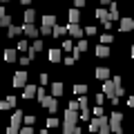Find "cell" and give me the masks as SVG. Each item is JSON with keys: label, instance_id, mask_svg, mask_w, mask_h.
<instances>
[{"label": "cell", "instance_id": "16", "mask_svg": "<svg viewBox=\"0 0 134 134\" xmlns=\"http://www.w3.org/2000/svg\"><path fill=\"white\" fill-rule=\"evenodd\" d=\"M94 76L98 78V81H105V78H110V69H107V67H98L94 72Z\"/></svg>", "mask_w": 134, "mask_h": 134}, {"label": "cell", "instance_id": "23", "mask_svg": "<svg viewBox=\"0 0 134 134\" xmlns=\"http://www.w3.org/2000/svg\"><path fill=\"white\" fill-rule=\"evenodd\" d=\"M78 107H81V110L90 107V103H87V96H85V94H78Z\"/></svg>", "mask_w": 134, "mask_h": 134}, {"label": "cell", "instance_id": "45", "mask_svg": "<svg viewBox=\"0 0 134 134\" xmlns=\"http://www.w3.org/2000/svg\"><path fill=\"white\" fill-rule=\"evenodd\" d=\"M125 105H127V107H132V110H134V96H130V98H127V103H125Z\"/></svg>", "mask_w": 134, "mask_h": 134}, {"label": "cell", "instance_id": "28", "mask_svg": "<svg viewBox=\"0 0 134 134\" xmlns=\"http://www.w3.org/2000/svg\"><path fill=\"white\" fill-rule=\"evenodd\" d=\"M85 92H87V85H83V83L74 85V94H85Z\"/></svg>", "mask_w": 134, "mask_h": 134}, {"label": "cell", "instance_id": "31", "mask_svg": "<svg viewBox=\"0 0 134 134\" xmlns=\"http://www.w3.org/2000/svg\"><path fill=\"white\" fill-rule=\"evenodd\" d=\"M100 43H103V45H110L112 43V34H103V36H100Z\"/></svg>", "mask_w": 134, "mask_h": 134}, {"label": "cell", "instance_id": "24", "mask_svg": "<svg viewBox=\"0 0 134 134\" xmlns=\"http://www.w3.org/2000/svg\"><path fill=\"white\" fill-rule=\"evenodd\" d=\"M34 20H36V11L27 9V11H25V23H34Z\"/></svg>", "mask_w": 134, "mask_h": 134}, {"label": "cell", "instance_id": "25", "mask_svg": "<svg viewBox=\"0 0 134 134\" xmlns=\"http://www.w3.org/2000/svg\"><path fill=\"white\" fill-rule=\"evenodd\" d=\"M9 25H11V16H9V14H5L2 18H0V27H2V29H7Z\"/></svg>", "mask_w": 134, "mask_h": 134}, {"label": "cell", "instance_id": "48", "mask_svg": "<svg viewBox=\"0 0 134 134\" xmlns=\"http://www.w3.org/2000/svg\"><path fill=\"white\" fill-rule=\"evenodd\" d=\"M5 14H7V11H5V7H0V18H2Z\"/></svg>", "mask_w": 134, "mask_h": 134}, {"label": "cell", "instance_id": "29", "mask_svg": "<svg viewBox=\"0 0 134 134\" xmlns=\"http://www.w3.org/2000/svg\"><path fill=\"white\" fill-rule=\"evenodd\" d=\"M87 47H90V45H87V40H81V38H78V43H76V49H78V52H85Z\"/></svg>", "mask_w": 134, "mask_h": 134}, {"label": "cell", "instance_id": "35", "mask_svg": "<svg viewBox=\"0 0 134 134\" xmlns=\"http://www.w3.org/2000/svg\"><path fill=\"white\" fill-rule=\"evenodd\" d=\"M31 49H34V52H40V49H43V43H40V40H34Z\"/></svg>", "mask_w": 134, "mask_h": 134}, {"label": "cell", "instance_id": "17", "mask_svg": "<svg viewBox=\"0 0 134 134\" xmlns=\"http://www.w3.org/2000/svg\"><path fill=\"white\" fill-rule=\"evenodd\" d=\"M49 60L52 63H60L63 60V52L60 49H49Z\"/></svg>", "mask_w": 134, "mask_h": 134}, {"label": "cell", "instance_id": "4", "mask_svg": "<svg viewBox=\"0 0 134 134\" xmlns=\"http://www.w3.org/2000/svg\"><path fill=\"white\" fill-rule=\"evenodd\" d=\"M116 87L119 85H116L114 81H107L105 78V83H103V94H105L107 98H110V96H116Z\"/></svg>", "mask_w": 134, "mask_h": 134}, {"label": "cell", "instance_id": "11", "mask_svg": "<svg viewBox=\"0 0 134 134\" xmlns=\"http://www.w3.org/2000/svg\"><path fill=\"white\" fill-rule=\"evenodd\" d=\"M119 7H116V2H110V11H107V20H119Z\"/></svg>", "mask_w": 134, "mask_h": 134}, {"label": "cell", "instance_id": "50", "mask_svg": "<svg viewBox=\"0 0 134 134\" xmlns=\"http://www.w3.org/2000/svg\"><path fill=\"white\" fill-rule=\"evenodd\" d=\"M20 2H23V5H29V2H31V0H20Z\"/></svg>", "mask_w": 134, "mask_h": 134}, {"label": "cell", "instance_id": "3", "mask_svg": "<svg viewBox=\"0 0 134 134\" xmlns=\"http://www.w3.org/2000/svg\"><path fill=\"white\" fill-rule=\"evenodd\" d=\"M40 105L47 107V110L54 114V112H58V98H56V96H47V94H45V98L40 100Z\"/></svg>", "mask_w": 134, "mask_h": 134}, {"label": "cell", "instance_id": "46", "mask_svg": "<svg viewBox=\"0 0 134 134\" xmlns=\"http://www.w3.org/2000/svg\"><path fill=\"white\" fill-rule=\"evenodd\" d=\"M103 100H105V94H98V96H96V103H98V105L103 103Z\"/></svg>", "mask_w": 134, "mask_h": 134}, {"label": "cell", "instance_id": "39", "mask_svg": "<svg viewBox=\"0 0 134 134\" xmlns=\"http://www.w3.org/2000/svg\"><path fill=\"white\" fill-rule=\"evenodd\" d=\"M47 83H49V76L47 74H40V85H47Z\"/></svg>", "mask_w": 134, "mask_h": 134}, {"label": "cell", "instance_id": "49", "mask_svg": "<svg viewBox=\"0 0 134 134\" xmlns=\"http://www.w3.org/2000/svg\"><path fill=\"white\" fill-rule=\"evenodd\" d=\"M112 0H100V5H110Z\"/></svg>", "mask_w": 134, "mask_h": 134}, {"label": "cell", "instance_id": "5", "mask_svg": "<svg viewBox=\"0 0 134 134\" xmlns=\"http://www.w3.org/2000/svg\"><path fill=\"white\" fill-rule=\"evenodd\" d=\"M23 34H25V36H29V38H38L40 29L34 27V23H25V25H23Z\"/></svg>", "mask_w": 134, "mask_h": 134}, {"label": "cell", "instance_id": "1", "mask_svg": "<svg viewBox=\"0 0 134 134\" xmlns=\"http://www.w3.org/2000/svg\"><path fill=\"white\" fill-rule=\"evenodd\" d=\"M20 123H23V112L16 110L14 116H11V123H9V127H7V132H9V134H16V132L20 130Z\"/></svg>", "mask_w": 134, "mask_h": 134}, {"label": "cell", "instance_id": "2", "mask_svg": "<svg viewBox=\"0 0 134 134\" xmlns=\"http://www.w3.org/2000/svg\"><path fill=\"white\" fill-rule=\"evenodd\" d=\"M107 121H110V130H112V132L119 134L121 130H123V127H121V121H123V114H121V112H114V114H112Z\"/></svg>", "mask_w": 134, "mask_h": 134}, {"label": "cell", "instance_id": "18", "mask_svg": "<svg viewBox=\"0 0 134 134\" xmlns=\"http://www.w3.org/2000/svg\"><path fill=\"white\" fill-rule=\"evenodd\" d=\"M67 18H69V23H78V20H81V11H78V7H74V9H69V14H67Z\"/></svg>", "mask_w": 134, "mask_h": 134}, {"label": "cell", "instance_id": "36", "mask_svg": "<svg viewBox=\"0 0 134 134\" xmlns=\"http://www.w3.org/2000/svg\"><path fill=\"white\" fill-rule=\"evenodd\" d=\"M63 49H67V52H72V49H74V43H72V40H65V43H63Z\"/></svg>", "mask_w": 134, "mask_h": 134}, {"label": "cell", "instance_id": "6", "mask_svg": "<svg viewBox=\"0 0 134 134\" xmlns=\"http://www.w3.org/2000/svg\"><path fill=\"white\" fill-rule=\"evenodd\" d=\"M67 34H72L76 40L83 38V29H81V25H78V23H69V25H67Z\"/></svg>", "mask_w": 134, "mask_h": 134}, {"label": "cell", "instance_id": "38", "mask_svg": "<svg viewBox=\"0 0 134 134\" xmlns=\"http://www.w3.org/2000/svg\"><path fill=\"white\" fill-rule=\"evenodd\" d=\"M94 116H103V105H96L94 107Z\"/></svg>", "mask_w": 134, "mask_h": 134}, {"label": "cell", "instance_id": "22", "mask_svg": "<svg viewBox=\"0 0 134 134\" xmlns=\"http://www.w3.org/2000/svg\"><path fill=\"white\" fill-rule=\"evenodd\" d=\"M5 60L7 63H14L16 60V49H5Z\"/></svg>", "mask_w": 134, "mask_h": 134}, {"label": "cell", "instance_id": "41", "mask_svg": "<svg viewBox=\"0 0 134 134\" xmlns=\"http://www.w3.org/2000/svg\"><path fill=\"white\" fill-rule=\"evenodd\" d=\"M74 7H78V9H81V7H85V0H74Z\"/></svg>", "mask_w": 134, "mask_h": 134}, {"label": "cell", "instance_id": "20", "mask_svg": "<svg viewBox=\"0 0 134 134\" xmlns=\"http://www.w3.org/2000/svg\"><path fill=\"white\" fill-rule=\"evenodd\" d=\"M96 56H100V58L110 56V47H107V45H103V43H100L98 47H96Z\"/></svg>", "mask_w": 134, "mask_h": 134}, {"label": "cell", "instance_id": "44", "mask_svg": "<svg viewBox=\"0 0 134 134\" xmlns=\"http://www.w3.org/2000/svg\"><path fill=\"white\" fill-rule=\"evenodd\" d=\"M23 134H31V125H27V123H25V127H23Z\"/></svg>", "mask_w": 134, "mask_h": 134}, {"label": "cell", "instance_id": "26", "mask_svg": "<svg viewBox=\"0 0 134 134\" xmlns=\"http://www.w3.org/2000/svg\"><path fill=\"white\" fill-rule=\"evenodd\" d=\"M94 16H96L98 20H107V11L103 9V7H100V9H96V11H94Z\"/></svg>", "mask_w": 134, "mask_h": 134}, {"label": "cell", "instance_id": "43", "mask_svg": "<svg viewBox=\"0 0 134 134\" xmlns=\"http://www.w3.org/2000/svg\"><path fill=\"white\" fill-rule=\"evenodd\" d=\"M74 63H76V60H74V56H67L65 58V65H74Z\"/></svg>", "mask_w": 134, "mask_h": 134}, {"label": "cell", "instance_id": "7", "mask_svg": "<svg viewBox=\"0 0 134 134\" xmlns=\"http://www.w3.org/2000/svg\"><path fill=\"white\" fill-rule=\"evenodd\" d=\"M63 132H65V134H81V127H78V123H69V121H65V123H63Z\"/></svg>", "mask_w": 134, "mask_h": 134}, {"label": "cell", "instance_id": "9", "mask_svg": "<svg viewBox=\"0 0 134 134\" xmlns=\"http://www.w3.org/2000/svg\"><path fill=\"white\" fill-rule=\"evenodd\" d=\"M14 107H16V96H7V98H2L0 110H14Z\"/></svg>", "mask_w": 134, "mask_h": 134}, {"label": "cell", "instance_id": "47", "mask_svg": "<svg viewBox=\"0 0 134 134\" xmlns=\"http://www.w3.org/2000/svg\"><path fill=\"white\" fill-rule=\"evenodd\" d=\"M103 27H105V29H112V20H103Z\"/></svg>", "mask_w": 134, "mask_h": 134}, {"label": "cell", "instance_id": "30", "mask_svg": "<svg viewBox=\"0 0 134 134\" xmlns=\"http://www.w3.org/2000/svg\"><path fill=\"white\" fill-rule=\"evenodd\" d=\"M16 49H18V52H27V49H29V43H27V40H20Z\"/></svg>", "mask_w": 134, "mask_h": 134}, {"label": "cell", "instance_id": "42", "mask_svg": "<svg viewBox=\"0 0 134 134\" xmlns=\"http://www.w3.org/2000/svg\"><path fill=\"white\" fill-rule=\"evenodd\" d=\"M69 110H81V107H78V100H72V103H69Z\"/></svg>", "mask_w": 134, "mask_h": 134}, {"label": "cell", "instance_id": "40", "mask_svg": "<svg viewBox=\"0 0 134 134\" xmlns=\"http://www.w3.org/2000/svg\"><path fill=\"white\" fill-rule=\"evenodd\" d=\"M29 63H31V58H29V56H23V58H20V65H29Z\"/></svg>", "mask_w": 134, "mask_h": 134}, {"label": "cell", "instance_id": "21", "mask_svg": "<svg viewBox=\"0 0 134 134\" xmlns=\"http://www.w3.org/2000/svg\"><path fill=\"white\" fill-rule=\"evenodd\" d=\"M60 94H63V83H54V85H52V96L58 98Z\"/></svg>", "mask_w": 134, "mask_h": 134}, {"label": "cell", "instance_id": "12", "mask_svg": "<svg viewBox=\"0 0 134 134\" xmlns=\"http://www.w3.org/2000/svg\"><path fill=\"white\" fill-rule=\"evenodd\" d=\"M65 121H69V123H78V121H81V119H78V112L67 107V110H65Z\"/></svg>", "mask_w": 134, "mask_h": 134}, {"label": "cell", "instance_id": "13", "mask_svg": "<svg viewBox=\"0 0 134 134\" xmlns=\"http://www.w3.org/2000/svg\"><path fill=\"white\" fill-rule=\"evenodd\" d=\"M134 29V18H121V31H132Z\"/></svg>", "mask_w": 134, "mask_h": 134}, {"label": "cell", "instance_id": "27", "mask_svg": "<svg viewBox=\"0 0 134 134\" xmlns=\"http://www.w3.org/2000/svg\"><path fill=\"white\" fill-rule=\"evenodd\" d=\"M78 119L81 121H90L92 114H90V107H85V110H81V114H78Z\"/></svg>", "mask_w": 134, "mask_h": 134}, {"label": "cell", "instance_id": "33", "mask_svg": "<svg viewBox=\"0 0 134 134\" xmlns=\"http://www.w3.org/2000/svg\"><path fill=\"white\" fill-rule=\"evenodd\" d=\"M36 98H38V103H40V100L45 98V90H43V85H40V90L36 87Z\"/></svg>", "mask_w": 134, "mask_h": 134}, {"label": "cell", "instance_id": "19", "mask_svg": "<svg viewBox=\"0 0 134 134\" xmlns=\"http://www.w3.org/2000/svg\"><path fill=\"white\" fill-rule=\"evenodd\" d=\"M65 34H67V27H60V25H54L52 27V36H56V38L65 36Z\"/></svg>", "mask_w": 134, "mask_h": 134}, {"label": "cell", "instance_id": "14", "mask_svg": "<svg viewBox=\"0 0 134 134\" xmlns=\"http://www.w3.org/2000/svg\"><path fill=\"white\" fill-rule=\"evenodd\" d=\"M34 96H36V85H27V83H25V92H23V98H34Z\"/></svg>", "mask_w": 134, "mask_h": 134}, {"label": "cell", "instance_id": "37", "mask_svg": "<svg viewBox=\"0 0 134 134\" xmlns=\"http://www.w3.org/2000/svg\"><path fill=\"white\" fill-rule=\"evenodd\" d=\"M56 125H58V119H54V116L47 119V127H56Z\"/></svg>", "mask_w": 134, "mask_h": 134}, {"label": "cell", "instance_id": "8", "mask_svg": "<svg viewBox=\"0 0 134 134\" xmlns=\"http://www.w3.org/2000/svg\"><path fill=\"white\" fill-rule=\"evenodd\" d=\"M25 83H27V72H23V69L16 72L14 74V87H23Z\"/></svg>", "mask_w": 134, "mask_h": 134}, {"label": "cell", "instance_id": "34", "mask_svg": "<svg viewBox=\"0 0 134 134\" xmlns=\"http://www.w3.org/2000/svg\"><path fill=\"white\" fill-rule=\"evenodd\" d=\"M23 123H27V125H34V123H36V116H31V114H29V116H25V119H23Z\"/></svg>", "mask_w": 134, "mask_h": 134}, {"label": "cell", "instance_id": "32", "mask_svg": "<svg viewBox=\"0 0 134 134\" xmlns=\"http://www.w3.org/2000/svg\"><path fill=\"white\" fill-rule=\"evenodd\" d=\"M96 31H98V29H96L94 25H92V27H85V29H83V34H87V36H94Z\"/></svg>", "mask_w": 134, "mask_h": 134}, {"label": "cell", "instance_id": "10", "mask_svg": "<svg viewBox=\"0 0 134 134\" xmlns=\"http://www.w3.org/2000/svg\"><path fill=\"white\" fill-rule=\"evenodd\" d=\"M7 36H11V38H18V36H23V27H16L14 23L7 27Z\"/></svg>", "mask_w": 134, "mask_h": 134}, {"label": "cell", "instance_id": "51", "mask_svg": "<svg viewBox=\"0 0 134 134\" xmlns=\"http://www.w3.org/2000/svg\"><path fill=\"white\" fill-rule=\"evenodd\" d=\"M130 56H132V58H134V47H132V54H130Z\"/></svg>", "mask_w": 134, "mask_h": 134}, {"label": "cell", "instance_id": "15", "mask_svg": "<svg viewBox=\"0 0 134 134\" xmlns=\"http://www.w3.org/2000/svg\"><path fill=\"white\" fill-rule=\"evenodd\" d=\"M54 25H56V16H54V14H45V16H43V27H49V29H52Z\"/></svg>", "mask_w": 134, "mask_h": 134}]
</instances>
